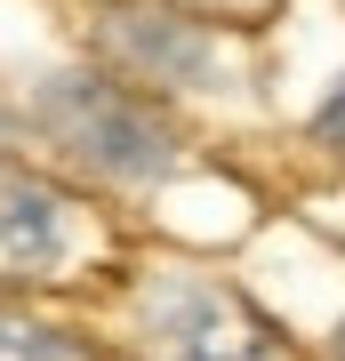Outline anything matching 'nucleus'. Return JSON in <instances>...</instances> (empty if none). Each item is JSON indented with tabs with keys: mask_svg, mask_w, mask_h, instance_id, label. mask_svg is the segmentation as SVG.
Masks as SVG:
<instances>
[{
	"mask_svg": "<svg viewBox=\"0 0 345 361\" xmlns=\"http://www.w3.org/2000/svg\"><path fill=\"white\" fill-rule=\"evenodd\" d=\"M313 137H321V145H337V153H345V80L329 89V104L313 113Z\"/></svg>",
	"mask_w": 345,
	"mask_h": 361,
	"instance_id": "nucleus-6",
	"label": "nucleus"
},
{
	"mask_svg": "<svg viewBox=\"0 0 345 361\" xmlns=\"http://www.w3.org/2000/svg\"><path fill=\"white\" fill-rule=\"evenodd\" d=\"M0 361H89V353L64 345L56 329H32V322H8L0 313Z\"/></svg>",
	"mask_w": 345,
	"mask_h": 361,
	"instance_id": "nucleus-5",
	"label": "nucleus"
},
{
	"mask_svg": "<svg viewBox=\"0 0 345 361\" xmlns=\"http://www.w3.org/2000/svg\"><path fill=\"white\" fill-rule=\"evenodd\" d=\"M64 241V209L40 177L0 169V281H32L40 265H56Z\"/></svg>",
	"mask_w": 345,
	"mask_h": 361,
	"instance_id": "nucleus-3",
	"label": "nucleus"
},
{
	"mask_svg": "<svg viewBox=\"0 0 345 361\" xmlns=\"http://www.w3.org/2000/svg\"><path fill=\"white\" fill-rule=\"evenodd\" d=\"M145 337H153V361H289V345L233 289L193 281V273L145 289Z\"/></svg>",
	"mask_w": 345,
	"mask_h": 361,
	"instance_id": "nucleus-2",
	"label": "nucleus"
},
{
	"mask_svg": "<svg viewBox=\"0 0 345 361\" xmlns=\"http://www.w3.org/2000/svg\"><path fill=\"white\" fill-rule=\"evenodd\" d=\"M32 121H40L56 145H73L80 161H97L104 177H161L169 153H177V145H169V129L145 113L137 97H121L113 80H89V73L40 80Z\"/></svg>",
	"mask_w": 345,
	"mask_h": 361,
	"instance_id": "nucleus-1",
	"label": "nucleus"
},
{
	"mask_svg": "<svg viewBox=\"0 0 345 361\" xmlns=\"http://www.w3.org/2000/svg\"><path fill=\"white\" fill-rule=\"evenodd\" d=\"M113 49L128 56V65H145V73H161V80H193L209 65V40L177 25V16H137V8H121L113 16Z\"/></svg>",
	"mask_w": 345,
	"mask_h": 361,
	"instance_id": "nucleus-4",
	"label": "nucleus"
},
{
	"mask_svg": "<svg viewBox=\"0 0 345 361\" xmlns=\"http://www.w3.org/2000/svg\"><path fill=\"white\" fill-rule=\"evenodd\" d=\"M329 353H337V361H345V322H337V345H329Z\"/></svg>",
	"mask_w": 345,
	"mask_h": 361,
	"instance_id": "nucleus-7",
	"label": "nucleus"
}]
</instances>
